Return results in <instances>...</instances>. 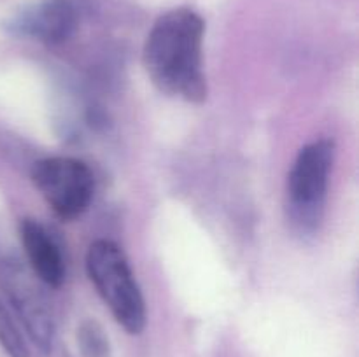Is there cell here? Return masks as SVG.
<instances>
[{
  "mask_svg": "<svg viewBox=\"0 0 359 357\" xmlns=\"http://www.w3.org/2000/svg\"><path fill=\"white\" fill-rule=\"evenodd\" d=\"M205 23L195 10L179 7L154 21L144 44V69L151 83L168 97L202 104L207 98L203 72Z\"/></svg>",
  "mask_w": 359,
  "mask_h": 357,
  "instance_id": "1",
  "label": "cell"
},
{
  "mask_svg": "<svg viewBox=\"0 0 359 357\" xmlns=\"http://www.w3.org/2000/svg\"><path fill=\"white\" fill-rule=\"evenodd\" d=\"M86 272L118 324L130 335H140L147 321L146 301L121 247L111 240L93 241L86 252Z\"/></svg>",
  "mask_w": 359,
  "mask_h": 357,
  "instance_id": "2",
  "label": "cell"
},
{
  "mask_svg": "<svg viewBox=\"0 0 359 357\" xmlns=\"http://www.w3.org/2000/svg\"><path fill=\"white\" fill-rule=\"evenodd\" d=\"M335 147L330 140H316L298 153L286 186V214L298 234H312L323 220Z\"/></svg>",
  "mask_w": 359,
  "mask_h": 357,
  "instance_id": "3",
  "label": "cell"
},
{
  "mask_svg": "<svg viewBox=\"0 0 359 357\" xmlns=\"http://www.w3.org/2000/svg\"><path fill=\"white\" fill-rule=\"evenodd\" d=\"M30 177L49 209L62 220L81 217L93 200V172L76 158L53 156L35 161Z\"/></svg>",
  "mask_w": 359,
  "mask_h": 357,
  "instance_id": "4",
  "label": "cell"
},
{
  "mask_svg": "<svg viewBox=\"0 0 359 357\" xmlns=\"http://www.w3.org/2000/svg\"><path fill=\"white\" fill-rule=\"evenodd\" d=\"M0 287L23 324L30 342L42 354H48L55 340V318L51 308L27 270L13 255L0 254Z\"/></svg>",
  "mask_w": 359,
  "mask_h": 357,
  "instance_id": "5",
  "label": "cell"
},
{
  "mask_svg": "<svg viewBox=\"0 0 359 357\" xmlns=\"http://www.w3.org/2000/svg\"><path fill=\"white\" fill-rule=\"evenodd\" d=\"M77 13L69 0H39L9 21V30L44 44H60L74 34Z\"/></svg>",
  "mask_w": 359,
  "mask_h": 357,
  "instance_id": "6",
  "label": "cell"
},
{
  "mask_svg": "<svg viewBox=\"0 0 359 357\" xmlns=\"http://www.w3.org/2000/svg\"><path fill=\"white\" fill-rule=\"evenodd\" d=\"M20 238L35 276L49 287L62 286L67 273L65 261L48 230L37 220L23 219L20 223Z\"/></svg>",
  "mask_w": 359,
  "mask_h": 357,
  "instance_id": "7",
  "label": "cell"
},
{
  "mask_svg": "<svg viewBox=\"0 0 359 357\" xmlns=\"http://www.w3.org/2000/svg\"><path fill=\"white\" fill-rule=\"evenodd\" d=\"M77 345L83 357H111V345L104 328L93 318L81 322L77 329Z\"/></svg>",
  "mask_w": 359,
  "mask_h": 357,
  "instance_id": "8",
  "label": "cell"
},
{
  "mask_svg": "<svg viewBox=\"0 0 359 357\" xmlns=\"http://www.w3.org/2000/svg\"><path fill=\"white\" fill-rule=\"evenodd\" d=\"M0 345L11 357H30V350L23 335L2 301H0Z\"/></svg>",
  "mask_w": 359,
  "mask_h": 357,
  "instance_id": "9",
  "label": "cell"
}]
</instances>
